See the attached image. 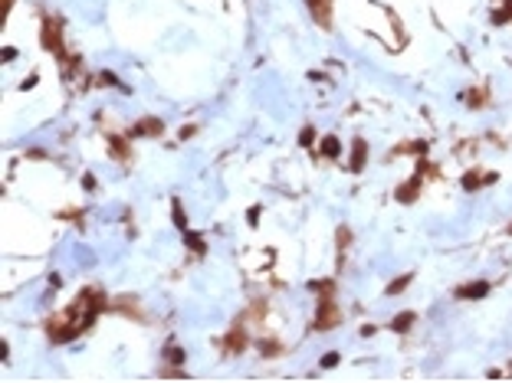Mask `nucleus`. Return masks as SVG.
Listing matches in <instances>:
<instances>
[{
    "label": "nucleus",
    "mask_w": 512,
    "mask_h": 383,
    "mask_svg": "<svg viewBox=\"0 0 512 383\" xmlns=\"http://www.w3.org/2000/svg\"><path fill=\"white\" fill-rule=\"evenodd\" d=\"M476 187H483V174L480 171H469L466 177H463V190H476Z\"/></svg>",
    "instance_id": "4468645a"
},
{
    "label": "nucleus",
    "mask_w": 512,
    "mask_h": 383,
    "mask_svg": "<svg viewBox=\"0 0 512 383\" xmlns=\"http://www.w3.org/2000/svg\"><path fill=\"white\" fill-rule=\"evenodd\" d=\"M161 377H188L184 370H161Z\"/></svg>",
    "instance_id": "bb28decb"
},
{
    "label": "nucleus",
    "mask_w": 512,
    "mask_h": 383,
    "mask_svg": "<svg viewBox=\"0 0 512 383\" xmlns=\"http://www.w3.org/2000/svg\"><path fill=\"white\" fill-rule=\"evenodd\" d=\"M348 242H351V229H348V226H338V252H342V259H345Z\"/></svg>",
    "instance_id": "2eb2a0df"
},
{
    "label": "nucleus",
    "mask_w": 512,
    "mask_h": 383,
    "mask_svg": "<svg viewBox=\"0 0 512 383\" xmlns=\"http://www.w3.org/2000/svg\"><path fill=\"white\" fill-rule=\"evenodd\" d=\"M338 360H342V357H338V354L332 351V354H325V357H322V367H325V370H332V367H335Z\"/></svg>",
    "instance_id": "412c9836"
},
{
    "label": "nucleus",
    "mask_w": 512,
    "mask_h": 383,
    "mask_svg": "<svg viewBox=\"0 0 512 383\" xmlns=\"http://www.w3.org/2000/svg\"><path fill=\"white\" fill-rule=\"evenodd\" d=\"M411 324H414V311H400V315L391 321V331L404 334V331H411Z\"/></svg>",
    "instance_id": "1a4fd4ad"
},
{
    "label": "nucleus",
    "mask_w": 512,
    "mask_h": 383,
    "mask_svg": "<svg viewBox=\"0 0 512 383\" xmlns=\"http://www.w3.org/2000/svg\"><path fill=\"white\" fill-rule=\"evenodd\" d=\"M364 154H368V144H364V138H355V144H351V171H361L364 167Z\"/></svg>",
    "instance_id": "0eeeda50"
},
{
    "label": "nucleus",
    "mask_w": 512,
    "mask_h": 383,
    "mask_svg": "<svg viewBox=\"0 0 512 383\" xmlns=\"http://www.w3.org/2000/svg\"><path fill=\"white\" fill-rule=\"evenodd\" d=\"M174 223H177L181 229H188V217H184V210L177 206V200H174Z\"/></svg>",
    "instance_id": "6ab92c4d"
},
{
    "label": "nucleus",
    "mask_w": 512,
    "mask_h": 383,
    "mask_svg": "<svg viewBox=\"0 0 512 383\" xmlns=\"http://www.w3.org/2000/svg\"><path fill=\"white\" fill-rule=\"evenodd\" d=\"M371 334H378V328H375V324H364V328H361V337H371Z\"/></svg>",
    "instance_id": "a878e982"
},
{
    "label": "nucleus",
    "mask_w": 512,
    "mask_h": 383,
    "mask_svg": "<svg viewBox=\"0 0 512 383\" xmlns=\"http://www.w3.org/2000/svg\"><path fill=\"white\" fill-rule=\"evenodd\" d=\"M506 20H512V0H506V10L493 13V23H496V26H499V23H506Z\"/></svg>",
    "instance_id": "dca6fc26"
},
{
    "label": "nucleus",
    "mask_w": 512,
    "mask_h": 383,
    "mask_svg": "<svg viewBox=\"0 0 512 383\" xmlns=\"http://www.w3.org/2000/svg\"><path fill=\"white\" fill-rule=\"evenodd\" d=\"M82 187H86V190H95V177H92V174H86V177H82Z\"/></svg>",
    "instance_id": "b1692460"
},
{
    "label": "nucleus",
    "mask_w": 512,
    "mask_h": 383,
    "mask_svg": "<svg viewBox=\"0 0 512 383\" xmlns=\"http://www.w3.org/2000/svg\"><path fill=\"white\" fill-rule=\"evenodd\" d=\"M279 351H282V344H279V341H273V337L260 341V354H263V357H276Z\"/></svg>",
    "instance_id": "9b49d317"
},
{
    "label": "nucleus",
    "mask_w": 512,
    "mask_h": 383,
    "mask_svg": "<svg viewBox=\"0 0 512 383\" xmlns=\"http://www.w3.org/2000/svg\"><path fill=\"white\" fill-rule=\"evenodd\" d=\"M417 193H420V174H417V177H411V180H404V184L394 190V197H397V203H414Z\"/></svg>",
    "instance_id": "f257e3e1"
},
{
    "label": "nucleus",
    "mask_w": 512,
    "mask_h": 383,
    "mask_svg": "<svg viewBox=\"0 0 512 383\" xmlns=\"http://www.w3.org/2000/svg\"><path fill=\"white\" fill-rule=\"evenodd\" d=\"M246 220H250V223H253V226H256V220H260V206H253V210H250V213H246Z\"/></svg>",
    "instance_id": "393cba45"
},
{
    "label": "nucleus",
    "mask_w": 512,
    "mask_h": 383,
    "mask_svg": "<svg viewBox=\"0 0 512 383\" xmlns=\"http://www.w3.org/2000/svg\"><path fill=\"white\" fill-rule=\"evenodd\" d=\"M184 242H188L191 249H197V252H204V239H200L197 233H184Z\"/></svg>",
    "instance_id": "f3484780"
},
{
    "label": "nucleus",
    "mask_w": 512,
    "mask_h": 383,
    "mask_svg": "<svg viewBox=\"0 0 512 383\" xmlns=\"http://www.w3.org/2000/svg\"><path fill=\"white\" fill-rule=\"evenodd\" d=\"M466 99L473 102V108H480V102H483V99H489V95L483 92V89H476V92H469V95H466Z\"/></svg>",
    "instance_id": "aec40b11"
},
{
    "label": "nucleus",
    "mask_w": 512,
    "mask_h": 383,
    "mask_svg": "<svg viewBox=\"0 0 512 383\" xmlns=\"http://www.w3.org/2000/svg\"><path fill=\"white\" fill-rule=\"evenodd\" d=\"M43 46L53 53H63V43H59V20H46L43 26Z\"/></svg>",
    "instance_id": "7ed1b4c3"
},
{
    "label": "nucleus",
    "mask_w": 512,
    "mask_h": 383,
    "mask_svg": "<svg viewBox=\"0 0 512 383\" xmlns=\"http://www.w3.org/2000/svg\"><path fill=\"white\" fill-rule=\"evenodd\" d=\"M332 324H338V318H335V308H332V298H328V302H322V308H319V321H315V328L325 331V328H332Z\"/></svg>",
    "instance_id": "6e6552de"
},
{
    "label": "nucleus",
    "mask_w": 512,
    "mask_h": 383,
    "mask_svg": "<svg viewBox=\"0 0 512 383\" xmlns=\"http://www.w3.org/2000/svg\"><path fill=\"white\" fill-rule=\"evenodd\" d=\"M243 347H246V334H243V328L237 324V328L224 337V351H227V354H240Z\"/></svg>",
    "instance_id": "423d86ee"
},
{
    "label": "nucleus",
    "mask_w": 512,
    "mask_h": 383,
    "mask_svg": "<svg viewBox=\"0 0 512 383\" xmlns=\"http://www.w3.org/2000/svg\"><path fill=\"white\" fill-rule=\"evenodd\" d=\"M309 10H312V17L319 20V26H325L328 30L332 26V0H306Z\"/></svg>",
    "instance_id": "f03ea898"
},
{
    "label": "nucleus",
    "mask_w": 512,
    "mask_h": 383,
    "mask_svg": "<svg viewBox=\"0 0 512 383\" xmlns=\"http://www.w3.org/2000/svg\"><path fill=\"white\" fill-rule=\"evenodd\" d=\"M194 131H197V128H194V124H188V128L181 131V138H184V141H188V138H194Z\"/></svg>",
    "instance_id": "cd10ccee"
},
{
    "label": "nucleus",
    "mask_w": 512,
    "mask_h": 383,
    "mask_svg": "<svg viewBox=\"0 0 512 383\" xmlns=\"http://www.w3.org/2000/svg\"><path fill=\"white\" fill-rule=\"evenodd\" d=\"M164 357H168L174 367H181V364H184V351H181V347H174V344H168V347H164Z\"/></svg>",
    "instance_id": "ddd939ff"
},
{
    "label": "nucleus",
    "mask_w": 512,
    "mask_h": 383,
    "mask_svg": "<svg viewBox=\"0 0 512 383\" xmlns=\"http://www.w3.org/2000/svg\"><path fill=\"white\" fill-rule=\"evenodd\" d=\"M509 233H512V226H509Z\"/></svg>",
    "instance_id": "c85d7f7f"
},
{
    "label": "nucleus",
    "mask_w": 512,
    "mask_h": 383,
    "mask_svg": "<svg viewBox=\"0 0 512 383\" xmlns=\"http://www.w3.org/2000/svg\"><path fill=\"white\" fill-rule=\"evenodd\" d=\"M312 141H315V128H302L299 131V144H302V148H309Z\"/></svg>",
    "instance_id": "a211bd4d"
},
{
    "label": "nucleus",
    "mask_w": 512,
    "mask_h": 383,
    "mask_svg": "<svg viewBox=\"0 0 512 383\" xmlns=\"http://www.w3.org/2000/svg\"><path fill=\"white\" fill-rule=\"evenodd\" d=\"M489 295V282H469L463 288H456V298H466V302H476V298Z\"/></svg>",
    "instance_id": "20e7f679"
},
{
    "label": "nucleus",
    "mask_w": 512,
    "mask_h": 383,
    "mask_svg": "<svg viewBox=\"0 0 512 383\" xmlns=\"http://www.w3.org/2000/svg\"><path fill=\"white\" fill-rule=\"evenodd\" d=\"M36 79H40L36 72H33V75H26V79H23V86H20V89H33V86H36Z\"/></svg>",
    "instance_id": "5701e85b"
},
{
    "label": "nucleus",
    "mask_w": 512,
    "mask_h": 383,
    "mask_svg": "<svg viewBox=\"0 0 512 383\" xmlns=\"http://www.w3.org/2000/svg\"><path fill=\"white\" fill-rule=\"evenodd\" d=\"M164 131V121L161 118H141V121L131 128V135H148V138H158Z\"/></svg>",
    "instance_id": "39448f33"
},
{
    "label": "nucleus",
    "mask_w": 512,
    "mask_h": 383,
    "mask_svg": "<svg viewBox=\"0 0 512 383\" xmlns=\"http://www.w3.org/2000/svg\"><path fill=\"white\" fill-rule=\"evenodd\" d=\"M17 46H4V62H10V59H17Z\"/></svg>",
    "instance_id": "4be33fe9"
},
{
    "label": "nucleus",
    "mask_w": 512,
    "mask_h": 383,
    "mask_svg": "<svg viewBox=\"0 0 512 383\" xmlns=\"http://www.w3.org/2000/svg\"><path fill=\"white\" fill-rule=\"evenodd\" d=\"M407 285H411V272H407V275H397V278H394V282L387 285V295H400V291H404Z\"/></svg>",
    "instance_id": "f8f14e48"
},
{
    "label": "nucleus",
    "mask_w": 512,
    "mask_h": 383,
    "mask_svg": "<svg viewBox=\"0 0 512 383\" xmlns=\"http://www.w3.org/2000/svg\"><path fill=\"white\" fill-rule=\"evenodd\" d=\"M338 151H342L338 138H335V135H325V138H322V154H325V157H338Z\"/></svg>",
    "instance_id": "9d476101"
}]
</instances>
